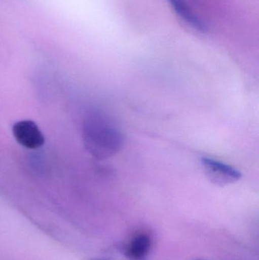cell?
I'll return each mask as SVG.
<instances>
[{
    "instance_id": "6da1fadb",
    "label": "cell",
    "mask_w": 259,
    "mask_h": 260,
    "mask_svg": "<svg viewBox=\"0 0 259 260\" xmlns=\"http://www.w3.org/2000/svg\"><path fill=\"white\" fill-rule=\"evenodd\" d=\"M85 146L94 157L105 159L119 152L123 145V136L114 122L104 114H91L85 123Z\"/></svg>"
},
{
    "instance_id": "7a4b0ae2",
    "label": "cell",
    "mask_w": 259,
    "mask_h": 260,
    "mask_svg": "<svg viewBox=\"0 0 259 260\" xmlns=\"http://www.w3.org/2000/svg\"><path fill=\"white\" fill-rule=\"evenodd\" d=\"M201 162L207 178L214 184L228 185L241 178L238 170L224 162L207 157H202Z\"/></svg>"
},
{
    "instance_id": "3957f363",
    "label": "cell",
    "mask_w": 259,
    "mask_h": 260,
    "mask_svg": "<svg viewBox=\"0 0 259 260\" xmlns=\"http://www.w3.org/2000/svg\"><path fill=\"white\" fill-rule=\"evenodd\" d=\"M12 133L20 145L30 149L41 148L45 142L42 132L32 120L17 122L12 126Z\"/></svg>"
},
{
    "instance_id": "277c9868",
    "label": "cell",
    "mask_w": 259,
    "mask_h": 260,
    "mask_svg": "<svg viewBox=\"0 0 259 260\" xmlns=\"http://www.w3.org/2000/svg\"><path fill=\"white\" fill-rule=\"evenodd\" d=\"M152 241L150 237L145 234H140L128 244L126 255L131 260H141L145 257L150 251Z\"/></svg>"
},
{
    "instance_id": "5b68a950",
    "label": "cell",
    "mask_w": 259,
    "mask_h": 260,
    "mask_svg": "<svg viewBox=\"0 0 259 260\" xmlns=\"http://www.w3.org/2000/svg\"><path fill=\"white\" fill-rule=\"evenodd\" d=\"M169 2L171 3L172 7L175 9L179 16L192 27L200 31H205L207 30L206 24L193 13V11L183 0H169Z\"/></svg>"
},
{
    "instance_id": "8992f818",
    "label": "cell",
    "mask_w": 259,
    "mask_h": 260,
    "mask_svg": "<svg viewBox=\"0 0 259 260\" xmlns=\"http://www.w3.org/2000/svg\"><path fill=\"white\" fill-rule=\"evenodd\" d=\"M198 260H202V259H198Z\"/></svg>"
}]
</instances>
